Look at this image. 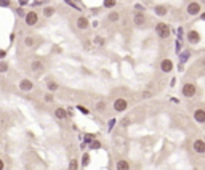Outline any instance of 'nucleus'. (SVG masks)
<instances>
[{"label": "nucleus", "mask_w": 205, "mask_h": 170, "mask_svg": "<svg viewBox=\"0 0 205 170\" xmlns=\"http://www.w3.org/2000/svg\"><path fill=\"white\" fill-rule=\"evenodd\" d=\"M154 11H155V15H157V16H165L167 15V6L165 5H157L154 8Z\"/></svg>", "instance_id": "nucleus-16"}, {"label": "nucleus", "mask_w": 205, "mask_h": 170, "mask_svg": "<svg viewBox=\"0 0 205 170\" xmlns=\"http://www.w3.org/2000/svg\"><path fill=\"white\" fill-rule=\"evenodd\" d=\"M192 148H194V151H196L197 154H203V153H205V141H203V140H196L194 145H192Z\"/></svg>", "instance_id": "nucleus-10"}, {"label": "nucleus", "mask_w": 205, "mask_h": 170, "mask_svg": "<svg viewBox=\"0 0 205 170\" xmlns=\"http://www.w3.org/2000/svg\"><path fill=\"white\" fill-rule=\"evenodd\" d=\"M34 88V83H32V80H29V79H23L19 82V90H23V91H31Z\"/></svg>", "instance_id": "nucleus-9"}, {"label": "nucleus", "mask_w": 205, "mask_h": 170, "mask_svg": "<svg viewBox=\"0 0 205 170\" xmlns=\"http://www.w3.org/2000/svg\"><path fill=\"white\" fill-rule=\"evenodd\" d=\"M90 148H91V149H100V148H101V143H100V141H91V143H90Z\"/></svg>", "instance_id": "nucleus-21"}, {"label": "nucleus", "mask_w": 205, "mask_h": 170, "mask_svg": "<svg viewBox=\"0 0 205 170\" xmlns=\"http://www.w3.org/2000/svg\"><path fill=\"white\" fill-rule=\"evenodd\" d=\"M5 56H6V52H5V50H2V48H0V60H3Z\"/></svg>", "instance_id": "nucleus-28"}, {"label": "nucleus", "mask_w": 205, "mask_h": 170, "mask_svg": "<svg viewBox=\"0 0 205 170\" xmlns=\"http://www.w3.org/2000/svg\"><path fill=\"white\" fill-rule=\"evenodd\" d=\"M24 45H26V47H34V45H35V40H34L32 37H26Z\"/></svg>", "instance_id": "nucleus-20"}, {"label": "nucleus", "mask_w": 205, "mask_h": 170, "mask_svg": "<svg viewBox=\"0 0 205 170\" xmlns=\"http://www.w3.org/2000/svg\"><path fill=\"white\" fill-rule=\"evenodd\" d=\"M146 15L144 13H141V11H135L133 13V23H135V26H138V27H143L144 24H146Z\"/></svg>", "instance_id": "nucleus-3"}, {"label": "nucleus", "mask_w": 205, "mask_h": 170, "mask_svg": "<svg viewBox=\"0 0 205 170\" xmlns=\"http://www.w3.org/2000/svg\"><path fill=\"white\" fill-rule=\"evenodd\" d=\"M128 124H130V119H125V120H123V122H122V125H123V127H127V125H128Z\"/></svg>", "instance_id": "nucleus-30"}, {"label": "nucleus", "mask_w": 205, "mask_h": 170, "mask_svg": "<svg viewBox=\"0 0 205 170\" xmlns=\"http://www.w3.org/2000/svg\"><path fill=\"white\" fill-rule=\"evenodd\" d=\"M160 71H162V72H165V74L172 72V71H173V63L170 60H164L160 63Z\"/></svg>", "instance_id": "nucleus-8"}, {"label": "nucleus", "mask_w": 205, "mask_h": 170, "mask_svg": "<svg viewBox=\"0 0 205 170\" xmlns=\"http://www.w3.org/2000/svg\"><path fill=\"white\" fill-rule=\"evenodd\" d=\"M127 106H128V103H127L125 98H117V100L114 101V109L117 112H123L127 109Z\"/></svg>", "instance_id": "nucleus-5"}, {"label": "nucleus", "mask_w": 205, "mask_h": 170, "mask_svg": "<svg viewBox=\"0 0 205 170\" xmlns=\"http://www.w3.org/2000/svg\"><path fill=\"white\" fill-rule=\"evenodd\" d=\"M106 109V103L104 101H98L96 103V111H104Z\"/></svg>", "instance_id": "nucleus-24"}, {"label": "nucleus", "mask_w": 205, "mask_h": 170, "mask_svg": "<svg viewBox=\"0 0 205 170\" xmlns=\"http://www.w3.org/2000/svg\"><path fill=\"white\" fill-rule=\"evenodd\" d=\"M104 6H106V8H112V6H116V0H106Z\"/></svg>", "instance_id": "nucleus-25"}, {"label": "nucleus", "mask_w": 205, "mask_h": 170, "mask_svg": "<svg viewBox=\"0 0 205 170\" xmlns=\"http://www.w3.org/2000/svg\"><path fill=\"white\" fill-rule=\"evenodd\" d=\"M85 141H87V143H90V141H93V137H91V135H87V137H85Z\"/></svg>", "instance_id": "nucleus-29"}, {"label": "nucleus", "mask_w": 205, "mask_h": 170, "mask_svg": "<svg viewBox=\"0 0 205 170\" xmlns=\"http://www.w3.org/2000/svg\"><path fill=\"white\" fill-rule=\"evenodd\" d=\"M119 13L117 11H114V13H111V15H108V21H109V23H116V21L119 19Z\"/></svg>", "instance_id": "nucleus-18"}, {"label": "nucleus", "mask_w": 205, "mask_h": 170, "mask_svg": "<svg viewBox=\"0 0 205 170\" xmlns=\"http://www.w3.org/2000/svg\"><path fill=\"white\" fill-rule=\"evenodd\" d=\"M6 71H8V64H6L5 61H0V72H6Z\"/></svg>", "instance_id": "nucleus-22"}, {"label": "nucleus", "mask_w": 205, "mask_h": 170, "mask_svg": "<svg viewBox=\"0 0 205 170\" xmlns=\"http://www.w3.org/2000/svg\"><path fill=\"white\" fill-rule=\"evenodd\" d=\"M93 44L95 45H104V39L103 37H95L93 39Z\"/></svg>", "instance_id": "nucleus-27"}, {"label": "nucleus", "mask_w": 205, "mask_h": 170, "mask_svg": "<svg viewBox=\"0 0 205 170\" xmlns=\"http://www.w3.org/2000/svg\"><path fill=\"white\" fill-rule=\"evenodd\" d=\"M55 15V8H53V6H45V8H44V16L45 18H51Z\"/></svg>", "instance_id": "nucleus-17"}, {"label": "nucleus", "mask_w": 205, "mask_h": 170, "mask_svg": "<svg viewBox=\"0 0 205 170\" xmlns=\"http://www.w3.org/2000/svg\"><path fill=\"white\" fill-rule=\"evenodd\" d=\"M37 13L35 11H29V13H26V18H24V21H26V24L27 26H34V24H37Z\"/></svg>", "instance_id": "nucleus-7"}, {"label": "nucleus", "mask_w": 205, "mask_h": 170, "mask_svg": "<svg viewBox=\"0 0 205 170\" xmlns=\"http://www.w3.org/2000/svg\"><path fill=\"white\" fill-rule=\"evenodd\" d=\"M3 167H5V164H3V160L0 159V170H3Z\"/></svg>", "instance_id": "nucleus-32"}, {"label": "nucleus", "mask_w": 205, "mask_h": 170, "mask_svg": "<svg viewBox=\"0 0 205 170\" xmlns=\"http://www.w3.org/2000/svg\"><path fill=\"white\" fill-rule=\"evenodd\" d=\"M66 116H67L66 109H63V108H56V109H55V117H56V119L63 120V119H66Z\"/></svg>", "instance_id": "nucleus-14"}, {"label": "nucleus", "mask_w": 205, "mask_h": 170, "mask_svg": "<svg viewBox=\"0 0 205 170\" xmlns=\"http://www.w3.org/2000/svg\"><path fill=\"white\" fill-rule=\"evenodd\" d=\"M47 87H48V90H50V91H56V90H58V83L53 82V80H48Z\"/></svg>", "instance_id": "nucleus-19"}, {"label": "nucleus", "mask_w": 205, "mask_h": 170, "mask_svg": "<svg viewBox=\"0 0 205 170\" xmlns=\"http://www.w3.org/2000/svg\"><path fill=\"white\" fill-rule=\"evenodd\" d=\"M143 96H144V98H149V96H151V93H149V91H144Z\"/></svg>", "instance_id": "nucleus-31"}, {"label": "nucleus", "mask_w": 205, "mask_h": 170, "mask_svg": "<svg viewBox=\"0 0 205 170\" xmlns=\"http://www.w3.org/2000/svg\"><path fill=\"white\" fill-rule=\"evenodd\" d=\"M44 63H42L40 60H35V61H32L31 63V69L34 71V72H42V71H44Z\"/></svg>", "instance_id": "nucleus-13"}, {"label": "nucleus", "mask_w": 205, "mask_h": 170, "mask_svg": "<svg viewBox=\"0 0 205 170\" xmlns=\"http://www.w3.org/2000/svg\"><path fill=\"white\" fill-rule=\"evenodd\" d=\"M77 27H79L80 31L88 29V19L85 16H79V18H77Z\"/></svg>", "instance_id": "nucleus-12"}, {"label": "nucleus", "mask_w": 205, "mask_h": 170, "mask_svg": "<svg viewBox=\"0 0 205 170\" xmlns=\"http://www.w3.org/2000/svg\"><path fill=\"white\" fill-rule=\"evenodd\" d=\"M186 11H188V15H191V16L199 15V13H200V3H199V2H191V3L188 5Z\"/></svg>", "instance_id": "nucleus-4"}, {"label": "nucleus", "mask_w": 205, "mask_h": 170, "mask_svg": "<svg viewBox=\"0 0 205 170\" xmlns=\"http://www.w3.org/2000/svg\"><path fill=\"white\" fill-rule=\"evenodd\" d=\"M194 120L199 124H203L205 122V111L203 109H196L194 111Z\"/></svg>", "instance_id": "nucleus-11"}, {"label": "nucleus", "mask_w": 205, "mask_h": 170, "mask_svg": "<svg viewBox=\"0 0 205 170\" xmlns=\"http://www.w3.org/2000/svg\"><path fill=\"white\" fill-rule=\"evenodd\" d=\"M196 91H197V87L194 83H184L183 85V88H181V93H183V96H186V98H192L194 95H196Z\"/></svg>", "instance_id": "nucleus-2"}, {"label": "nucleus", "mask_w": 205, "mask_h": 170, "mask_svg": "<svg viewBox=\"0 0 205 170\" xmlns=\"http://www.w3.org/2000/svg\"><path fill=\"white\" fill-rule=\"evenodd\" d=\"M82 164H83V167L90 164V156H88V154H83V157H82Z\"/></svg>", "instance_id": "nucleus-26"}, {"label": "nucleus", "mask_w": 205, "mask_h": 170, "mask_svg": "<svg viewBox=\"0 0 205 170\" xmlns=\"http://www.w3.org/2000/svg\"><path fill=\"white\" fill-rule=\"evenodd\" d=\"M188 42H189V44H192V45H197L200 42V34L197 31H189L188 32Z\"/></svg>", "instance_id": "nucleus-6"}, {"label": "nucleus", "mask_w": 205, "mask_h": 170, "mask_svg": "<svg viewBox=\"0 0 205 170\" xmlns=\"http://www.w3.org/2000/svg\"><path fill=\"white\" fill-rule=\"evenodd\" d=\"M117 170H130V164L127 162L125 159H120V160H117Z\"/></svg>", "instance_id": "nucleus-15"}, {"label": "nucleus", "mask_w": 205, "mask_h": 170, "mask_svg": "<svg viewBox=\"0 0 205 170\" xmlns=\"http://www.w3.org/2000/svg\"><path fill=\"white\" fill-rule=\"evenodd\" d=\"M155 32H157V35L160 39H167L170 35V27L165 23H157L155 24Z\"/></svg>", "instance_id": "nucleus-1"}, {"label": "nucleus", "mask_w": 205, "mask_h": 170, "mask_svg": "<svg viewBox=\"0 0 205 170\" xmlns=\"http://www.w3.org/2000/svg\"><path fill=\"white\" fill-rule=\"evenodd\" d=\"M79 167H77V160L75 159H70V162H69V170H77Z\"/></svg>", "instance_id": "nucleus-23"}, {"label": "nucleus", "mask_w": 205, "mask_h": 170, "mask_svg": "<svg viewBox=\"0 0 205 170\" xmlns=\"http://www.w3.org/2000/svg\"><path fill=\"white\" fill-rule=\"evenodd\" d=\"M200 19H203V21H205V13H203V15L200 16Z\"/></svg>", "instance_id": "nucleus-33"}]
</instances>
